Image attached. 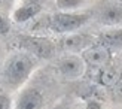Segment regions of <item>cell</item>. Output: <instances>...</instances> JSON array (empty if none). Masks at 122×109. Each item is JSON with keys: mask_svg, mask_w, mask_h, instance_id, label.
<instances>
[{"mask_svg": "<svg viewBox=\"0 0 122 109\" xmlns=\"http://www.w3.org/2000/svg\"><path fill=\"white\" fill-rule=\"evenodd\" d=\"M12 28V20L10 16H8L6 14L0 12V38L2 36H6Z\"/></svg>", "mask_w": 122, "mask_h": 109, "instance_id": "cell-11", "label": "cell"}, {"mask_svg": "<svg viewBox=\"0 0 122 109\" xmlns=\"http://www.w3.org/2000/svg\"><path fill=\"white\" fill-rule=\"evenodd\" d=\"M83 0H55V6L61 12H73L81 8Z\"/></svg>", "mask_w": 122, "mask_h": 109, "instance_id": "cell-9", "label": "cell"}, {"mask_svg": "<svg viewBox=\"0 0 122 109\" xmlns=\"http://www.w3.org/2000/svg\"><path fill=\"white\" fill-rule=\"evenodd\" d=\"M39 12H40V5L33 2V0H30V2L21 5L20 8H16L14 11L10 20L14 21V22H27L28 20L34 18Z\"/></svg>", "mask_w": 122, "mask_h": 109, "instance_id": "cell-7", "label": "cell"}, {"mask_svg": "<svg viewBox=\"0 0 122 109\" xmlns=\"http://www.w3.org/2000/svg\"><path fill=\"white\" fill-rule=\"evenodd\" d=\"M86 64H85L82 55H75V54H69V55L63 57L58 61V70L64 78L69 79H77L85 73Z\"/></svg>", "mask_w": 122, "mask_h": 109, "instance_id": "cell-4", "label": "cell"}, {"mask_svg": "<svg viewBox=\"0 0 122 109\" xmlns=\"http://www.w3.org/2000/svg\"><path fill=\"white\" fill-rule=\"evenodd\" d=\"M85 109H101V105L95 100H89L86 103V106H85Z\"/></svg>", "mask_w": 122, "mask_h": 109, "instance_id": "cell-13", "label": "cell"}, {"mask_svg": "<svg viewBox=\"0 0 122 109\" xmlns=\"http://www.w3.org/2000/svg\"><path fill=\"white\" fill-rule=\"evenodd\" d=\"M109 44H122V28H113L112 32H107L104 36V42L103 45H109Z\"/></svg>", "mask_w": 122, "mask_h": 109, "instance_id": "cell-10", "label": "cell"}, {"mask_svg": "<svg viewBox=\"0 0 122 109\" xmlns=\"http://www.w3.org/2000/svg\"><path fill=\"white\" fill-rule=\"evenodd\" d=\"M100 22L107 27L118 28L122 26V5H107L100 12Z\"/></svg>", "mask_w": 122, "mask_h": 109, "instance_id": "cell-6", "label": "cell"}, {"mask_svg": "<svg viewBox=\"0 0 122 109\" xmlns=\"http://www.w3.org/2000/svg\"><path fill=\"white\" fill-rule=\"evenodd\" d=\"M37 69V60L31 54L16 51L5 60L2 73H0V81L5 87L6 93L20 91L24 88L25 82L30 79L33 72Z\"/></svg>", "mask_w": 122, "mask_h": 109, "instance_id": "cell-1", "label": "cell"}, {"mask_svg": "<svg viewBox=\"0 0 122 109\" xmlns=\"http://www.w3.org/2000/svg\"><path fill=\"white\" fill-rule=\"evenodd\" d=\"M45 97L40 90L34 87L21 88L14 99V109H42Z\"/></svg>", "mask_w": 122, "mask_h": 109, "instance_id": "cell-3", "label": "cell"}, {"mask_svg": "<svg viewBox=\"0 0 122 109\" xmlns=\"http://www.w3.org/2000/svg\"><path fill=\"white\" fill-rule=\"evenodd\" d=\"M91 14L83 11H73V12H57L49 20V28L54 33L60 34H70L82 28L89 21Z\"/></svg>", "mask_w": 122, "mask_h": 109, "instance_id": "cell-2", "label": "cell"}, {"mask_svg": "<svg viewBox=\"0 0 122 109\" xmlns=\"http://www.w3.org/2000/svg\"><path fill=\"white\" fill-rule=\"evenodd\" d=\"M82 58L86 66L97 67V69H104L109 66V63L112 60V52L109 49V46L101 44V45L91 46L88 49H85L82 54Z\"/></svg>", "mask_w": 122, "mask_h": 109, "instance_id": "cell-5", "label": "cell"}, {"mask_svg": "<svg viewBox=\"0 0 122 109\" xmlns=\"http://www.w3.org/2000/svg\"><path fill=\"white\" fill-rule=\"evenodd\" d=\"M0 109H14V99L9 93H0Z\"/></svg>", "mask_w": 122, "mask_h": 109, "instance_id": "cell-12", "label": "cell"}, {"mask_svg": "<svg viewBox=\"0 0 122 109\" xmlns=\"http://www.w3.org/2000/svg\"><path fill=\"white\" fill-rule=\"evenodd\" d=\"M98 79H100V82L103 84V85L110 87V85H113V84L118 81V73L107 66V67H104V69H100Z\"/></svg>", "mask_w": 122, "mask_h": 109, "instance_id": "cell-8", "label": "cell"}]
</instances>
